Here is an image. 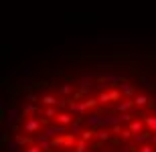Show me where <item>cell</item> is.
Returning a JSON list of instances; mask_svg holds the SVG:
<instances>
[{
    "label": "cell",
    "instance_id": "1",
    "mask_svg": "<svg viewBox=\"0 0 156 152\" xmlns=\"http://www.w3.org/2000/svg\"><path fill=\"white\" fill-rule=\"evenodd\" d=\"M8 152H156V79L73 69L30 83L8 118Z\"/></svg>",
    "mask_w": 156,
    "mask_h": 152
}]
</instances>
